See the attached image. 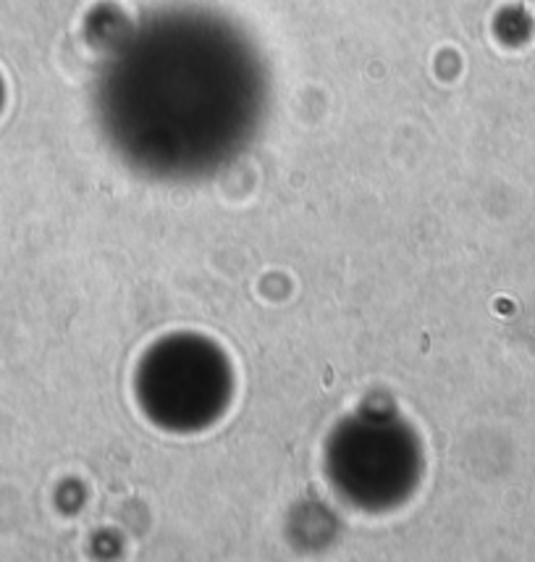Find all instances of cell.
Masks as SVG:
<instances>
[{
    "instance_id": "1",
    "label": "cell",
    "mask_w": 535,
    "mask_h": 562,
    "mask_svg": "<svg viewBox=\"0 0 535 562\" xmlns=\"http://www.w3.org/2000/svg\"><path fill=\"white\" fill-rule=\"evenodd\" d=\"M255 58L229 26L171 13L132 37L109 74L118 124L143 130H237L258 105Z\"/></svg>"
}]
</instances>
